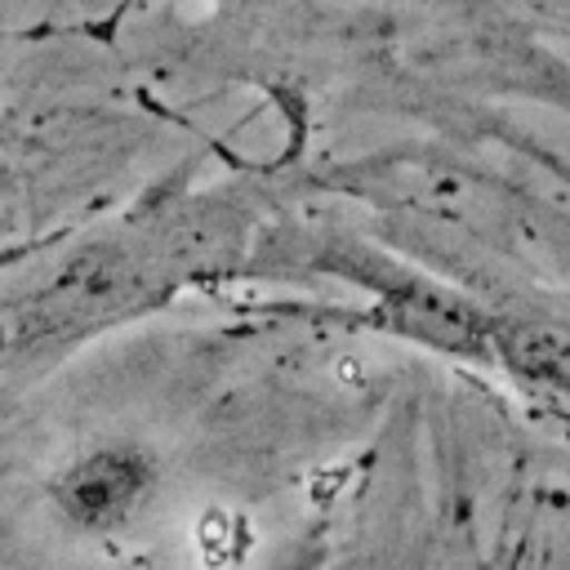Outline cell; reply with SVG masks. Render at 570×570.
<instances>
[{
    "label": "cell",
    "instance_id": "6da1fadb",
    "mask_svg": "<svg viewBox=\"0 0 570 570\" xmlns=\"http://www.w3.org/2000/svg\"><path fill=\"white\" fill-rule=\"evenodd\" d=\"M142 485H147V472H142L138 459H129V454H94V459H80L58 481V499L76 521L107 525V521H120L138 503Z\"/></svg>",
    "mask_w": 570,
    "mask_h": 570
},
{
    "label": "cell",
    "instance_id": "7a4b0ae2",
    "mask_svg": "<svg viewBox=\"0 0 570 570\" xmlns=\"http://www.w3.org/2000/svg\"><path fill=\"white\" fill-rule=\"evenodd\" d=\"M387 316L401 330H410L419 338H432L441 347H454V352L485 347V334H481L476 316L463 312L454 298H441V294H428V289H401V294H392V312Z\"/></svg>",
    "mask_w": 570,
    "mask_h": 570
}]
</instances>
